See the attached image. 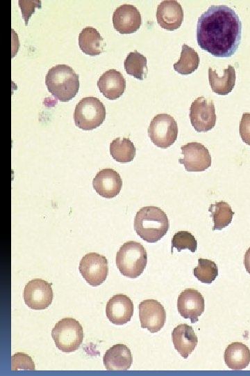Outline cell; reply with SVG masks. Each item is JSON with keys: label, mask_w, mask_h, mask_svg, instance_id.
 I'll use <instances>...</instances> for the list:
<instances>
[{"label": "cell", "mask_w": 250, "mask_h": 376, "mask_svg": "<svg viewBox=\"0 0 250 376\" xmlns=\"http://www.w3.org/2000/svg\"><path fill=\"white\" fill-rule=\"evenodd\" d=\"M51 284L41 279L29 281L24 289L25 304L33 310H44L52 303Z\"/></svg>", "instance_id": "30bf717a"}, {"label": "cell", "mask_w": 250, "mask_h": 376, "mask_svg": "<svg viewBox=\"0 0 250 376\" xmlns=\"http://www.w3.org/2000/svg\"><path fill=\"white\" fill-rule=\"evenodd\" d=\"M147 263V253L142 244L128 241L123 244L116 255V264L120 273L135 279L144 272Z\"/></svg>", "instance_id": "277c9868"}, {"label": "cell", "mask_w": 250, "mask_h": 376, "mask_svg": "<svg viewBox=\"0 0 250 376\" xmlns=\"http://www.w3.org/2000/svg\"><path fill=\"white\" fill-rule=\"evenodd\" d=\"M81 324L74 318H65L52 329L51 336L58 350L64 352L77 350L83 339Z\"/></svg>", "instance_id": "5b68a950"}, {"label": "cell", "mask_w": 250, "mask_h": 376, "mask_svg": "<svg viewBox=\"0 0 250 376\" xmlns=\"http://www.w3.org/2000/svg\"><path fill=\"white\" fill-rule=\"evenodd\" d=\"M224 361L232 370H242L250 363V350L240 342H233L225 350Z\"/></svg>", "instance_id": "44dd1931"}, {"label": "cell", "mask_w": 250, "mask_h": 376, "mask_svg": "<svg viewBox=\"0 0 250 376\" xmlns=\"http://www.w3.org/2000/svg\"><path fill=\"white\" fill-rule=\"evenodd\" d=\"M199 63L197 52L187 45H182L179 60L173 65L176 72L181 75H190L194 72Z\"/></svg>", "instance_id": "d4e9b609"}, {"label": "cell", "mask_w": 250, "mask_h": 376, "mask_svg": "<svg viewBox=\"0 0 250 376\" xmlns=\"http://www.w3.org/2000/svg\"><path fill=\"white\" fill-rule=\"evenodd\" d=\"M244 265L247 273L250 274V247L247 250L244 254Z\"/></svg>", "instance_id": "d6a6232c"}, {"label": "cell", "mask_w": 250, "mask_h": 376, "mask_svg": "<svg viewBox=\"0 0 250 376\" xmlns=\"http://www.w3.org/2000/svg\"><path fill=\"white\" fill-rule=\"evenodd\" d=\"M211 212L214 226L212 230H222L228 226L232 221L234 212L230 205L225 201L211 204L208 208Z\"/></svg>", "instance_id": "484cf974"}, {"label": "cell", "mask_w": 250, "mask_h": 376, "mask_svg": "<svg viewBox=\"0 0 250 376\" xmlns=\"http://www.w3.org/2000/svg\"><path fill=\"white\" fill-rule=\"evenodd\" d=\"M96 192L106 198L117 196L122 189V180L119 174L112 169H104L99 171L92 181Z\"/></svg>", "instance_id": "e0dca14e"}, {"label": "cell", "mask_w": 250, "mask_h": 376, "mask_svg": "<svg viewBox=\"0 0 250 376\" xmlns=\"http://www.w3.org/2000/svg\"><path fill=\"white\" fill-rule=\"evenodd\" d=\"M112 157L118 162L128 163L133 160L136 148L128 138H116L110 144Z\"/></svg>", "instance_id": "cb8c5ba5"}, {"label": "cell", "mask_w": 250, "mask_h": 376, "mask_svg": "<svg viewBox=\"0 0 250 376\" xmlns=\"http://www.w3.org/2000/svg\"><path fill=\"white\" fill-rule=\"evenodd\" d=\"M174 248H176L178 251L188 249L192 252H195L197 241L191 233L186 230L178 231L172 240V252Z\"/></svg>", "instance_id": "f1b7e54d"}, {"label": "cell", "mask_w": 250, "mask_h": 376, "mask_svg": "<svg viewBox=\"0 0 250 376\" xmlns=\"http://www.w3.org/2000/svg\"><path fill=\"white\" fill-rule=\"evenodd\" d=\"M106 44L99 32L94 28L87 26L78 35V46L85 54L97 56L103 52Z\"/></svg>", "instance_id": "7402d4cb"}, {"label": "cell", "mask_w": 250, "mask_h": 376, "mask_svg": "<svg viewBox=\"0 0 250 376\" xmlns=\"http://www.w3.org/2000/svg\"><path fill=\"white\" fill-rule=\"evenodd\" d=\"M147 58L137 51L130 52L124 60L126 73L139 80H143L147 75Z\"/></svg>", "instance_id": "4316f807"}, {"label": "cell", "mask_w": 250, "mask_h": 376, "mask_svg": "<svg viewBox=\"0 0 250 376\" xmlns=\"http://www.w3.org/2000/svg\"><path fill=\"white\" fill-rule=\"evenodd\" d=\"M169 228L166 213L156 206H145L139 210L134 219V229L143 240L155 243L163 237Z\"/></svg>", "instance_id": "7a4b0ae2"}, {"label": "cell", "mask_w": 250, "mask_h": 376, "mask_svg": "<svg viewBox=\"0 0 250 376\" xmlns=\"http://www.w3.org/2000/svg\"><path fill=\"white\" fill-rule=\"evenodd\" d=\"M114 29L121 34H130L138 31L142 24L140 13L135 6L122 4L112 15Z\"/></svg>", "instance_id": "5bb4252c"}, {"label": "cell", "mask_w": 250, "mask_h": 376, "mask_svg": "<svg viewBox=\"0 0 250 376\" xmlns=\"http://www.w3.org/2000/svg\"><path fill=\"white\" fill-rule=\"evenodd\" d=\"M241 35V21L235 10L227 6L212 5L198 19V45L214 56H233Z\"/></svg>", "instance_id": "6da1fadb"}, {"label": "cell", "mask_w": 250, "mask_h": 376, "mask_svg": "<svg viewBox=\"0 0 250 376\" xmlns=\"http://www.w3.org/2000/svg\"><path fill=\"white\" fill-rule=\"evenodd\" d=\"M35 364L30 356L23 352H17L11 357V370H34Z\"/></svg>", "instance_id": "f546056e"}, {"label": "cell", "mask_w": 250, "mask_h": 376, "mask_svg": "<svg viewBox=\"0 0 250 376\" xmlns=\"http://www.w3.org/2000/svg\"><path fill=\"white\" fill-rule=\"evenodd\" d=\"M103 361L108 370H126L132 364L133 357L126 345L116 344L106 352Z\"/></svg>", "instance_id": "ffe728a7"}, {"label": "cell", "mask_w": 250, "mask_h": 376, "mask_svg": "<svg viewBox=\"0 0 250 376\" xmlns=\"http://www.w3.org/2000/svg\"><path fill=\"white\" fill-rule=\"evenodd\" d=\"M18 3L26 25L28 24V19L35 12V8H40L42 6L41 1H19Z\"/></svg>", "instance_id": "4dcf8cb0"}, {"label": "cell", "mask_w": 250, "mask_h": 376, "mask_svg": "<svg viewBox=\"0 0 250 376\" xmlns=\"http://www.w3.org/2000/svg\"><path fill=\"white\" fill-rule=\"evenodd\" d=\"M106 108L95 97L81 99L75 107L74 120L76 126L83 130H92L99 127L106 118Z\"/></svg>", "instance_id": "8992f818"}, {"label": "cell", "mask_w": 250, "mask_h": 376, "mask_svg": "<svg viewBox=\"0 0 250 376\" xmlns=\"http://www.w3.org/2000/svg\"><path fill=\"white\" fill-rule=\"evenodd\" d=\"M239 132L242 141L250 146V113H244L240 123Z\"/></svg>", "instance_id": "1f68e13d"}, {"label": "cell", "mask_w": 250, "mask_h": 376, "mask_svg": "<svg viewBox=\"0 0 250 376\" xmlns=\"http://www.w3.org/2000/svg\"><path fill=\"white\" fill-rule=\"evenodd\" d=\"M235 68L229 65L224 69V75L219 77L215 70L208 68V79L212 91L221 95H226L232 91L235 84Z\"/></svg>", "instance_id": "603a6c76"}, {"label": "cell", "mask_w": 250, "mask_h": 376, "mask_svg": "<svg viewBox=\"0 0 250 376\" xmlns=\"http://www.w3.org/2000/svg\"><path fill=\"white\" fill-rule=\"evenodd\" d=\"M177 308L183 318L190 319L192 323H195L204 311V298L197 290L185 289L178 297Z\"/></svg>", "instance_id": "4fadbf2b"}, {"label": "cell", "mask_w": 250, "mask_h": 376, "mask_svg": "<svg viewBox=\"0 0 250 376\" xmlns=\"http://www.w3.org/2000/svg\"><path fill=\"white\" fill-rule=\"evenodd\" d=\"M183 159L178 162L183 164L188 172L203 171L211 166V156L209 150L203 144L191 142L181 147Z\"/></svg>", "instance_id": "8fae6325"}, {"label": "cell", "mask_w": 250, "mask_h": 376, "mask_svg": "<svg viewBox=\"0 0 250 376\" xmlns=\"http://www.w3.org/2000/svg\"><path fill=\"white\" fill-rule=\"evenodd\" d=\"M172 336L174 348L185 359L194 351L198 343L197 336L192 327L186 324L176 327Z\"/></svg>", "instance_id": "d6986e66"}, {"label": "cell", "mask_w": 250, "mask_h": 376, "mask_svg": "<svg viewBox=\"0 0 250 376\" xmlns=\"http://www.w3.org/2000/svg\"><path fill=\"white\" fill-rule=\"evenodd\" d=\"M45 84L50 93L63 102L73 99L79 89V76L69 65H56L51 68L45 77Z\"/></svg>", "instance_id": "3957f363"}, {"label": "cell", "mask_w": 250, "mask_h": 376, "mask_svg": "<svg viewBox=\"0 0 250 376\" xmlns=\"http://www.w3.org/2000/svg\"><path fill=\"white\" fill-rule=\"evenodd\" d=\"M178 125L175 119L167 113H159L151 120L148 135L157 147L167 148L176 140Z\"/></svg>", "instance_id": "52a82bcc"}, {"label": "cell", "mask_w": 250, "mask_h": 376, "mask_svg": "<svg viewBox=\"0 0 250 376\" xmlns=\"http://www.w3.org/2000/svg\"><path fill=\"white\" fill-rule=\"evenodd\" d=\"M193 274L201 283L209 284L218 276V268L212 260L199 258L198 265L193 269Z\"/></svg>", "instance_id": "83f0119b"}, {"label": "cell", "mask_w": 250, "mask_h": 376, "mask_svg": "<svg viewBox=\"0 0 250 376\" xmlns=\"http://www.w3.org/2000/svg\"><path fill=\"white\" fill-rule=\"evenodd\" d=\"M190 118L192 127L197 132L212 130L217 120L213 101L205 97L195 99L190 106Z\"/></svg>", "instance_id": "9c48e42d"}, {"label": "cell", "mask_w": 250, "mask_h": 376, "mask_svg": "<svg viewBox=\"0 0 250 376\" xmlns=\"http://www.w3.org/2000/svg\"><path fill=\"white\" fill-rule=\"evenodd\" d=\"M78 269L88 283L98 286L108 276V262L104 256L94 252L88 253L81 258Z\"/></svg>", "instance_id": "ba28073f"}, {"label": "cell", "mask_w": 250, "mask_h": 376, "mask_svg": "<svg viewBox=\"0 0 250 376\" xmlns=\"http://www.w3.org/2000/svg\"><path fill=\"white\" fill-rule=\"evenodd\" d=\"M133 303L126 295H113L107 302L106 314L112 323L122 325L129 322L133 315Z\"/></svg>", "instance_id": "9a60e30c"}, {"label": "cell", "mask_w": 250, "mask_h": 376, "mask_svg": "<svg viewBox=\"0 0 250 376\" xmlns=\"http://www.w3.org/2000/svg\"><path fill=\"white\" fill-rule=\"evenodd\" d=\"M156 15L158 24L167 31L178 29L183 20L182 6L175 0L162 1L157 7Z\"/></svg>", "instance_id": "2e32d148"}, {"label": "cell", "mask_w": 250, "mask_h": 376, "mask_svg": "<svg viewBox=\"0 0 250 376\" xmlns=\"http://www.w3.org/2000/svg\"><path fill=\"white\" fill-rule=\"evenodd\" d=\"M139 318L142 328L150 333H156L163 327L166 321V313L163 306L156 299H145L138 306Z\"/></svg>", "instance_id": "7c38bea8"}, {"label": "cell", "mask_w": 250, "mask_h": 376, "mask_svg": "<svg viewBox=\"0 0 250 376\" xmlns=\"http://www.w3.org/2000/svg\"><path fill=\"white\" fill-rule=\"evenodd\" d=\"M97 86L107 99L116 100L124 93L126 79L120 72L115 69H110L99 77Z\"/></svg>", "instance_id": "ac0fdd59"}]
</instances>
